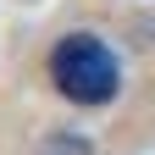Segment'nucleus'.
I'll use <instances>...</instances> for the list:
<instances>
[{
  "label": "nucleus",
  "instance_id": "nucleus-2",
  "mask_svg": "<svg viewBox=\"0 0 155 155\" xmlns=\"http://www.w3.org/2000/svg\"><path fill=\"white\" fill-rule=\"evenodd\" d=\"M45 155H94V144L78 139V133H55V139L45 144Z\"/></svg>",
  "mask_w": 155,
  "mask_h": 155
},
{
  "label": "nucleus",
  "instance_id": "nucleus-1",
  "mask_svg": "<svg viewBox=\"0 0 155 155\" xmlns=\"http://www.w3.org/2000/svg\"><path fill=\"white\" fill-rule=\"evenodd\" d=\"M50 83L67 94L72 105H111L122 89V67L116 50L100 33H67L50 50Z\"/></svg>",
  "mask_w": 155,
  "mask_h": 155
}]
</instances>
